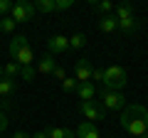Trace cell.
Wrapping results in <instances>:
<instances>
[{"mask_svg": "<svg viewBox=\"0 0 148 138\" xmlns=\"http://www.w3.org/2000/svg\"><path fill=\"white\" fill-rule=\"evenodd\" d=\"M121 128L131 136L141 138L148 131V109L141 104H131L121 111Z\"/></svg>", "mask_w": 148, "mask_h": 138, "instance_id": "6da1fadb", "label": "cell"}, {"mask_svg": "<svg viewBox=\"0 0 148 138\" xmlns=\"http://www.w3.org/2000/svg\"><path fill=\"white\" fill-rule=\"evenodd\" d=\"M10 54H12V59H15L20 67H30V64L35 62V52H32V47H30V42H27L25 35L12 37V42H10Z\"/></svg>", "mask_w": 148, "mask_h": 138, "instance_id": "7a4b0ae2", "label": "cell"}, {"mask_svg": "<svg viewBox=\"0 0 148 138\" xmlns=\"http://www.w3.org/2000/svg\"><path fill=\"white\" fill-rule=\"evenodd\" d=\"M101 86H104V89H114V91L123 89V86H126V69L119 67V64L106 67L104 69V79H101Z\"/></svg>", "mask_w": 148, "mask_h": 138, "instance_id": "3957f363", "label": "cell"}, {"mask_svg": "<svg viewBox=\"0 0 148 138\" xmlns=\"http://www.w3.org/2000/svg\"><path fill=\"white\" fill-rule=\"evenodd\" d=\"M101 101H104V109H109V111H123L126 109V99H123L121 91H114V89H104L101 86Z\"/></svg>", "mask_w": 148, "mask_h": 138, "instance_id": "277c9868", "label": "cell"}, {"mask_svg": "<svg viewBox=\"0 0 148 138\" xmlns=\"http://www.w3.org/2000/svg\"><path fill=\"white\" fill-rule=\"evenodd\" d=\"M32 15H35V5H32V3H27V0H17V3H12L10 17L15 20V25H20V22H30Z\"/></svg>", "mask_w": 148, "mask_h": 138, "instance_id": "5b68a950", "label": "cell"}, {"mask_svg": "<svg viewBox=\"0 0 148 138\" xmlns=\"http://www.w3.org/2000/svg\"><path fill=\"white\" fill-rule=\"evenodd\" d=\"M79 111L84 118H89V123H96L104 118V109L96 104V99L94 101H79Z\"/></svg>", "mask_w": 148, "mask_h": 138, "instance_id": "8992f818", "label": "cell"}, {"mask_svg": "<svg viewBox=\"0 0 148 138\" xmlns=\"http://www.w3.org/2000/svg\"><path fill=\"white\" fill-rule=\"evenodd\" d=\"M91 72H94V67H91L89 59H77L74 62V79L79 81V84L91 81Z\"/></svg>", "mask_w": 148, "mask_h": 138, "instance_id": "52a82bcc", "label": "cell"}, {"mask_svg": "<svg viewBox=\"0 0 148 138\" xmlns=\"http://www.w3.org/2000/svg\"><path fill=\"white\" fill-rule=\"evenodd\" d=\"M69 49V37L64 35H52L47 40V52L49 54H59V52H67Z\"/></svg>", "mask_w": 148, "mask_h": 138, "instance_id": "ba28073f", "label": "cell"}, {"mask_svg": "<svg viewBox=\"0 0 148 138\" xmlns=\"http://www.w3.org/2000/svg\"><path fill=\"white\" fill-rule=\"evenodd\" d=\"M54 69H57V59H54V54H42V59L37 62V72L40 74H52Z\"/></svg>", "mask_w": 148, "mask_h": 138, "instance_id": "9c48e42d", "label": "cell"}, {"mask_svg": "<svg viewBox=\"0 0 148 138\" xmlns=\"http://www.w3.org/2000/svg\"><path fill=\"white\" fill-rule=\"evenodd\" d=\"M77 138H101L99 136V128H96V123H89V121H84L79 128H77V133H74Z\"/></svg>", "mask_w": 148, "mask_h": 138, "instance_id": "30bf717a", "label": "cell"}, {"mask_svg": "<svg viewBox=\"0 0 148 138\" xmlns=\"http://www.w3.org/2000/svg\"><path fill=\"white\" fill-rule=\"evenodd\" d=\"M77 96H79L82 101H94V96H96L94 84H91V81H84V84H79V86H77Z\"/></svg>", "mask_w": 148, "mask_h": 138, "instance_id": "8fae6325", "label": "cell"}, {"mask_svg": "<svg viewBox=\"0 0 148 138\" xmlns=\"http://www.w3.org/2000/svg\"><path fill=\"white\" fill-rule=\"evenodd\" d=\"M99 30L101 32H116L119 30V22H116V17L114 15H101V20H99Z\"/></svg>", "mask_w": 148, "mask_h": 138, "instance_id": "7c38bea8", "label": "cell"}, {"mask_svg": "<svg viewBox=\"0 0 148 138\" xmlns=\"http://www.w3.org/2000/svg\"><path fill=\"white\" fill-rule=\"evenodd\" d=\"M12 94H15V81H12V79H5V77H3V79H0V99L8 101Z\"/></svg>", "mask_w": 148, "mask_h": 138, "instance_id": "4fadbf2b", "label": "cell"}, {"mask_svg": "<svg viewBox=\"0 0 148 138\" xmlns=\"http://www.w3.org/2000/svg\"><path fill=\"white\" fill-rule=\"evenodd\" d=\"M47 138H77L74 136V131H69V128H59V126H52V128H47Z\"/></svg>", "mask_w": 148, "mask_h": 138, "instance_id": "5bb4252c", "label": "cell"}, {"mask_svg": "<svg viewBox=\"0 0 148 138\" xmlns=\"http://www.w3.org/2000/svg\"><path fill=\"white\" fill-rule=\"evenodd\" d=\"M119 22V27H121L126 35H131V32H136V27H138V20H136V15H131V17H121V20H116Z\"/></svg>", "mask_w": 148, "mask_h": 138, "instance_id": "9a60e30c", "label": "cell"}, {"mask_svg": "<svg viewBox=\"0 0 148 138\" xmlns=\"http://www.w3.org/2000/svg\"><path fill=\"white\" fill-rule=\"evenodd\" d=\"M131 15H136V12H133V5H128V3L114 8V17H116V20H121V17H131Z\"/></svg>", "mask_w": 148, "mask_h": 138, "instance_id": "2e32d148", "label": "cell"}, {"mask_svg": "<svg viewBox=\"0 0 148 138\" xmlns=\"http://www.w3.org/2000/svg\"><path fill=\"white\" fill-rule=\"evenodd\" d=\"M3 77H5V79H15V77H20V64H17V62L5 64V67H3Z\"/></svg>", "mask_w": 148, "mask_h": 138, "instance_id": "e0dca14e", "label": "cell"}, {"mask_svg": "<svg viewBox=\"0 0 148 138\" xmlns=\"http://www.w3.org/2000/svg\"><path fill=\"white\" fill-rule=\"evenodd\" d=\"M35 10H40V12H54V0H37L35 3Z\"/></svg>", "mask_w": 148, "mask_h": 138, "instance_id": "ac0fdd59", "label": "cell"}, {"mask_svg": "<svg viewBox=\"0 0 148 138\" xmlns=\"http://www.w3.org/2000/svg\"><path fill=\"white\" fill-rule=\"evenodd\" d=\"M86 44V37L82 35V32H74L72 37H69V47H74V49H82Z\"/></svg>", "mask_w": 148, "mask_h": 138, "instance_id": "d6986e66", "label": "cell"}, {"mask_svg": "<svg viewBox=\"0 0 148 138\" xmlns=\"http://www.w3.org/2000/svg\"><path fill=\"white\" fill-rule=\"evenodd\" d=\"M77 86H79V81L74 79V77H67V79L62 81V89L67 91V94H77Z\"/></svg>", "mask_w": 148, "mask_h": 138, "instance_id": "ffe728a7", "label": "cell"}, {"mask_svg": "<svg viewBox=\"0 0 148 138\" xmlns=\"http://www.w3.org/2000/svg\"><path fill=\"white\" fill-rule=\"evenodd\" d=\"M94 10H99L101 15H111V10H114V5H111L109 0H99V3H94Z\"/></svg>", "mask_w": 148, "mask_h": 138, "instance_id": "44dd1931", "label": "cell"}, {"mask_svg": "<svg viewBox=\"0 0 148 138\" xmlns=\"http://www.w3.org/2000/svg\"><path fill=\"white\" fill-rule=\"evenodd\" d=\"M12 30H15V20H12L10 15L0 17V32H12Z\"/></svg>", "mask_w": 148, "mask_h": 138, "instance_id": "7402d4cb", "label": "cell"}, {"mask_svg": "<svg viewBox=\"0 0 148 138\" xmlns=\"http://www.w3.org/2000/svg\"><path fill=\"white\" fill-rule=\"evenodd\" d=\"M20 77L25 81H35V67H32V64L30 67H20Z\"/></svg>", "mask_w": 148, "mask_h": 138, "instance_id": "603a6c76", "label": "cell"}, {"mask_svg": "<svg viewBox=\"0 0 148 138\" xmlns=\"http://www.w3.org/2000/svg\"><path fill=\"white\" fill-rule=\"evenodd\" d=\"M74 5V0H54V10H69Z\"/></svg>", "mask_w": 148, "mask_h": 138, "instance_id": "cb8c5ba5", "label": "cell"}, {"mask_svg": "<svg viewBox=\"0 0 148 138\" xmlns=\"http://www.w3.org/2000/svg\"><path fill=\"white\" fill-rule=\"evenodd\" d=\"M12 10V3L10 0H0V17H8V12Z\"/></svg>", "mask_w": 148, "mask_h": 138, "instance_id": "d4e9b609", "label": "cell"}, {"mask_svg": "<svg viewBox=\"0 0 148 138\" xmlns=\"http://www.w3.org/2000/svg\"><path fill=\"white\" fill-rule=\"evenodd\" d=\"M91 79L101 84V79H104V69H94V72H91Z\"/></svg>", "mask_w": 148, "mask_h": 138, "instance_id": "484cf974", "label": "cell"}, {"mask_svg": "<svg viewBox=\"0 0 148 138\" xmlns=\"http://www.w3.org/2000/svg\"><path fill=\"white\" fill-rule=\"evenodd\" d=\"M8 128V116H5V111H0V133Z\"/></svg>", "mask_w": 148, "mask_h": 138, "instance_id": "4316f807", "label": "cell"}, {"mask_svg": "<svg viewBox=\"0 0 148 138\" xmlns=\"http://www.w3.org/2000/svg\"><path fill=\"white\" fill-rule=\"evenodd\" d=\"M52 74H54V77H57V79H59V81H64V79H67V72H64V69H59V67H57V69H54Z\"/></svg>", "mask_w": 148, "mask_h": 138, "instance_id": "83f0119b", "label": "cell"}, {"mask_svg": "<svg viewBox=\"0 0 148 138\" xmlns=\"http://www.w3.org/2000/svg\"><path fill=\"white\" fill-rule=\"evenodd\" d=\"M12 138H32L30 133H22V131H17V133H12Z\"/></svg>", "mask_w": 148, "mask_h": 138, "instance_id": "f1b7e54d", "label": "cell"}, {"mask_svg": "<svg viewBox=\"0 0 148 138\" xmlns=\"http://www.w3.org/2000/svg\"><path fill=\"white\" fill-rule=\"evenodd\" d=\"M32 138H47V133H45V131H40V133H35Z\"/></svg>", "mask_w": 148, "mask_h": 138, "instance_id": "f546056e", "label": "cell"}, {"mask_svg": "<svg viewBox=\"0 0 148 138\" xmlns=\"http://www.w3.org/2000/svg\"><path fill=\"white\" fill-rule=\"evenodd\" d=\"M0 79H3V64H0Z\"/></svg>", "mask_w": 148, "mask_h": 138, "instance_id": "4dcf8cb0", "label": "cell"}, {"mask_svg": "<svg viewBox=\"0 0 148 138\" xmlns=\"http://www.w3.org/2000/svg\"><path fill=\"white\" fill-rule=\"evenodd\" d=\"M141 138H148V133H146V136H141Z\"/></svg>", "mask_w": 148, "mask_h": 138, "instance_id": "1f68e13d", "label": "cell"}, {"mask_svg": "<svg viewBox=\"0 0 148 138\" xmlns=\"http://www.w3.org/2000/svg\"><path fill=\"white\" fill-rule=\"evenodd\" d=\"M106 138H114V136H106Z\"/></svg>", "mask_w": 148, "mask_h": 138, "instance_id": "d6a6232c", "label": "cell"}]
</instances>
